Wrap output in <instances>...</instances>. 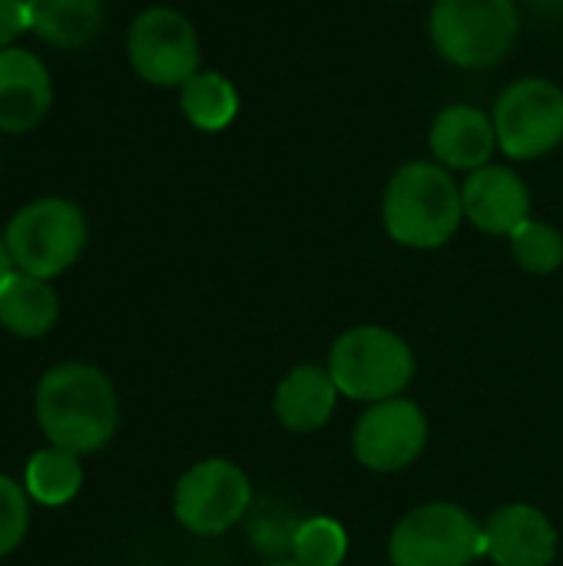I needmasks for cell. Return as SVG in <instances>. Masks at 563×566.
I'll return each instance as SVG.
<instances>
[{"label": "cell", "mask_w": 563, "mask_h": 566, "mask_svg": "<svg viewBox=\"0 0 563 566\" xmlns=\"http://www.w3.org/2000/svg\"><path fill=\"white\" fill-rule=\"evenodd\" d=\"M531 3H541L544 10H554V13H563V0H531Z\"/></svg>", "instance_id": "cell-26"}, {"label": "cell", "mask_w": 563, "mask_h": 566, "mask_svg": "<svg viewBox=\"0 0 563 566\" xmlns=\"http://www.w3.org/2000/svg\"><path fill=\"white\" fill-rule=\"evenodd\" d=\"M13 272V262H10V252H7V242H3V232H0V282Z\"/></svg>", "instance_id": "cell-25"}, {"label": "cell", "mask_w": 563, "mask_h": 566, "mask_svg": "<svg viewBox=\"0 0 563 566\" xmlns=\"http://www.w3.org/2000/svg\"><path fill=\"white\" fill-rule=\"evenodd\" d=\"M348 557V534L338 521L332 517H305L299 534H295V547H292V560L299 566H342Z\"/></svg>", "instance_id": "cell-22"}, {"label": "cell", "mask_w": 563, "mask_h": 566, "mask_svg": "<svg viewBox=\"0 0 563 566\" xmlns=\"http://www.w3.org/2000/svg\"><path fill=\"white\" fill-rule=\"evenodd\" d=\"M498 149L514 163L551 156L563 143V90L551 76H521L494 103Z\"/></svg>", "instance_id": "cell-7"}, {"label": "cell", "mask_w": 563, "mask_h": 566, "mask_svg": "<svg viewBox=\"0 0 563 566\" xmlns=\"http://www.w3.org/2000/svg\"><path fill=\"white\" fill-rule=\"evenodd\" d=\"M179 113L202 133H219L239 116V90L219 70H199L179 86Z\"/></svg>", "instance_id": "cell-18"}, {"label": "cell", "mask_w": 563, "mask_h": 566, "mask_svg": "<svg viewBox=\"0 0 563 566\" xmlns=\"http://www.w3.org/2000/svg\"><path fill=\"white\" fill-rule=\"evenodd\" d=\"M465 219L484 235H511L531 219V189L511 166H481L461 182Z\"/></svg>", "instance_id": "cell-12"}, {"label": "cell", "mask_w": 563, "mask_h": 566, "mask_svg": "<svg viewBox=\"0 0 563 566\" xmlns=\"http://www.w3.org/2000/svg\"><path fill=\"white\" fill-rule=\"evenodd\" d=\"M302 521L305 517H299V511L289 501L279 497L252 501V511L246 517V534L252 551L262 554L265 560H289Z\"/></svg>", "instance_id": "cell-20"}, {"label": "cell", "mask_w": 563, "mask_h": 566, "mask_svg": "<svg viewBox=\"0 0 563 566\" xmlns=\"http://www.w3.org/2000/svg\"><path fill=\"white\" fill-rule=\"evenodd\" d=\"M37 424L53 448L70 454H96L119 428V398L113 381L83 361L50 368L33 395Z\"/></svg>", "instance_id": "cell-1"}, {"label": "cell", "mask_w": 563, "mask_h": 566, "mask_svg": "<svg viewBox=\"0 0 563 566\" xmlns=\"http://www.w3.org/2000/svg\"><path fill=\"white\" fill-rule=\"evenodd\" d=\"M335 388L348 401H388L415 381L411 345L385 325H358L335 338L325 361Z\"/></svg>", "instance_id": "cell-4"}, {"label": "cell", "mask_w": 563, "mask_h": 566, "mask_svg": "<svg viewBox=\"0 0 563 566\" xmlns=\"http://www.w3.org/2000/svg\"><path fill=\"white\" fill-rule=\"evenodd\" d=\"M126 56L143 83L179 90L202 63L196 23L176 7H146L129 23Z\"/></svg>", "instance_id": "cell-8"}, {"label": "cell", "mask_w": 563, "mask_h": 566, "mask_svg": "<svg viewBox=\"0 0 563 566\" xmlns=\"http://www.w3.org/2000/svg\"><path fill=\"white\" fill-rule=\"evenodd\" d=\"M428 448V418L408 398L368 405L352 428L355 461L375 474H398L411 468Z\"/></svg>", "instance_id": "cell-10"}, {"label": "cell", "mask_w": 563, "mask_h": 566, "mask_svg": "<svg viewBox=\"0 0 563 566\" xmlns=\"http://www.w3.org/2000/svg\"><path fill=\"white\" fill-rule=\"evenodd\" d=\"M382 222L392 242L405 249H441L465 222L461 182H455V172L435 159L402 163L385 186Z\"/></svg>", "instance_id": "cell-2"}, {"label": "cell", "mask_w": 563, "mask_h": 566, "mask_svg": "<svg viewBox=\"0 0 563 566\" xmlns=\"http://www.w3.org/2000/svg\"><path fill=\"white\" fill-rule=\"evenodd\" d=\"M561 534L534 504H504L484 524V554L494 566H551Z\"/></svg>", "instance_id": "cell-11"}, {"label": "cell", "mask_w": 563, "mask_h": 566, "mask_svg": "<svg viewBox=\"0 0 563 566\" xmlns=\"http://www.w3.org/2000/svg\"><path fill=\"white\" fill-rule=\"evenodd\" d=\"M27 524H30V504L23 488H17V481L0 474V557L20 547Z\"/></svg>", "instance_id": "cell-23"}, {"label": "cell", "mask_w": 563, "mask_h": 566, "mask_svg": "<svg viewBox=\"0 0 563 566\" xmlns=\"http://www.w3.org/2000/svg\"><path fill=\"white\" fill-rule=\"evenodd\" d=\"M30 30L53 50L90 46L106 23L103 0H27Z\"/></svg>", "instance_id": "cell-16"}, {"label": "cell", "mask_w": 563, "mask_h": 566, "mask_svg": "<svg viewBox=\"0 0 563 566\" xmlns=\"http://www.w3.org/2000/svg\"><path fill=\"white\" fill-rule=\"evenodd\" d=\"M30 30L27 0H0V50L17 46V40Z\"/></svg>", "instance_id": "cell-24"}, {"label": "cell", "mask_w": 563, "mask_h": 566, "mask_svg": "<svg viewBox=\"0 0 563 566\" xmlns=\"http://www.w3.org/2000/svg\"><path fill=\"white\" fill-rule=\"evenodd\" d=\"M265 566H299V564H295V560L289 557V560H265Z\"/></svg>", "instance_id": "cell-27"}, {"label": "cell", "mask_w": 563, "mask_h": 566, "mask_svg": "<svg viewBox=\"0 0 563 566\" xmlns=\"http://www.w3.org/2000/svg\"><path fill=\"white\" fill-rule=\"evenodd\" d=\"M53 106L46 63L23 46L0 50V133L23 136L37 129Z\"/></svg>", "instance_id": "cell-13"}, {"label": "cell", "mask_w": 563, "mask_h": 566, "mask_svg": "<svg viewBox=\"0 0 563 566\" xmlns=\"http://www.w3.org/2000/svg\"><path fill=\"white\" fill-rule=\"evenodd\" d=\"M3 242L17 272L50 282L83 255L86 216L63 196H43L17 209L3 229Z\"/></svg>", "instance_id": "cell-5"}, {"label": "cell", "mask_w": 563, "mask_h": 566, "mask_svg": "<svg viewBox=\"0 0 563 566\" xmlns=\"http://www.w3.org/2000/svg\"><path fill=\"white\" fill-rule=\"evenodd\" d=\"M521 33L514 0H435L428 40L435 53L458 70L498 66Z\"/></svg>", "instance_id": "cell-3"}, {"label": "cell", "mask_w": 563, "mask_h": 566, "mask_svg": "<svg viewBox=\"0 0 563 566\" xmlns=\"http://www.w3.org/2000/svg\"><path fill=\"white\" fill-rule=\"evenodd\" d=\"M428 149L435 163H441L451 172H475L488 166L498 149L491 113L471 103L445 106L428 129Z\"/></svg>", "instance_id": "cell-14"}, {"label": "cell", "mask_w": 563, "mask_h": 566, "mask_svg": "<svg viewBox=\"0 0 563 566\" xmlns=\"http://www.w3.org/2000/svg\"><path fill=\"white\" fill-rule=\"evenodd\" d=\"M27 494L43 504V507H60L66 501H73L83 488V468L76 461V454L63 451V448H46L37 451L27 461Z\"/></svg>", "instance_id": "cell-19"}, {"label": "cell", "mask_w": 563, "mask_h": 566, "mask_svg": "<svg viewBox=\"0 0 563 566\" xmlns=\"http://www.w3.org/2000/svg\"><path fill=\"white\" fill-rule=\"evenodd\" d=\"M508 242L514 262L531 275H554L563 265V232L544 219L531 216L508 235Z\"/></svg>", "instance_id": "cell-21"}, {"label": "cell", "mask_w": 563, "mask_h": 566, "mask_svg": "<svg viewBox=\"0 0 563 566\" xmlns=\"http://www.w3.org/2000/svg\"><path fill=\"white\" fill-rule=\"evenodd\" d=\"M484 554V527L471 511L448 501H431L408 511L392 537V566H471Z\"/></svg>", "instance_id": "cell-6"}, {"label": "cell", "mask_w": 563, "mask_h": 566, "mask_svg": "<svg viewBox=\"0 0 563 566\" xmlns=\"http://www.w3.org/2000/svg\"><path fill=\"white\" fill-rule=\"evenodd\" d=\"M338 388L322 365H295L275 388L272 411L285 431L312 434L325 428L335 415Z\"/></svg>", "instance_id": "cell-15"}, {"label": "cell", "mask_w": 563, "mask_h": 566, "mask_svg": "<svg viewBox=\"0 0 563 566\" xmlns=\"http://www.w3.org/2000/svg\"><path fill=\"white\" fill-rule=\"evenodd\" d=\"M60 318V298L46 279L10 272L0 282V325L17 338H40Z\"/></svg>", "instance_id": "cell-17"}, {"label": "cell", "mask_w": 563, "mask_h": 566, "mask_svg": "<svg viewBox=\"0 0 563 566\" xmlns=\"http://www.w3.org/2000/svg\"><path fill=\"white\" fill-rule=\"evenodd\" d=\"M252 511V484L246 471L226 458L192 464L173 491L176 521L196 537H219L242 524Z\"/></svg>", "instance_id": "cell-9"}]
</instances>
